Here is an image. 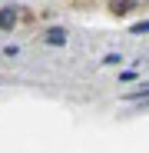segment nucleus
<instances>
[{"label": "nucleus", "mask_w": 149, "mask_h": 153, "mask_svg": "<svg viewBox=\"0 0 149 153\" xmlns=\"http://www.w3.org/2000/svg\"><path fill=\"white\" fill-rule=\"evenodd\" d=\"M146 30H149V23H146V20H142V23H136V27H133V33H139V37H142Z\"/></svg>", "instance_id": "20e7f679"}, {"label": "nucleus", "mask_w": 149, "mask_h": 153, "mask_svg": "<svg viewBox=\"0 0 149 153\" xmlns=\"http://www.w3.org/2000/svg\"><path fill=\"white\" fill-rule=\"evenodd\" d=\"M46 43H50V47H63V43H66V30H60V27L46 30Z\"/></svg>", "instance_id": "f03ea898"}, {"label": "nucleus", "mask_w": 149, "mask_h": 153, "mask_svg": "<svg viewBox=\"0 0 149 153\" xmlns=\"http://www.w3.org/2000/svg\"><path fill=\"white\" fill-rule=\"evenodd\" d=\"M109 7H113V13H126V10H129L133 4H129V0H113Z\"/></svg>", "instance_id": "7ed1b4c3"}, {"label": "nucleus", "mask_w": 149, "mask_h": 153, "mask_svg": "<svg viewBox=\"0 0 149 153\" xmlns=\"http://www.w3.org/2000/svg\"><path fill=\"white\" fill-rule=\"evenodd\" d=\"M17 23V7H4L0 10V30H10Z\"/></svg>", "instance_id": "f257e3e1"}]
</instances>
